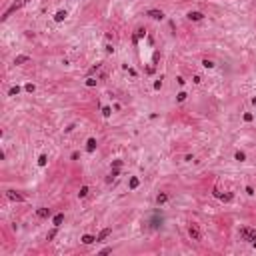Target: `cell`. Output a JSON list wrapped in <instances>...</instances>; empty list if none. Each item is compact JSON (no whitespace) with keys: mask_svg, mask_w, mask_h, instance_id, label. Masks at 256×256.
Wrapping results in <instances>:
<instances>
[{"mask_svg":"<svg viewBox=\"0 0 256 256\" xmlns=\"http://www.w3.org/2000/svg\"><path fill=\"white\" fill-rule=\"evenodd\" d=\"M110 234H112V228H102V230H100V234H98V238H96V242H102V240H106Z\"/></svg>","mask_w":256,"mask_h":256,"instance_id":"52a82bcc","label":"cell"},{"mask_svg":"<svg viewBox=\"0 0 256 256\" xmlns=\"http://www.w3.org/2000/svg\"><path fill=\"white\" fill-rule=\"evenodd\" d=\"M144 36H146V30H144V28H138V30H136V36L132 38V42L138 44V38H144Z\"/></svg>","mask_w":256,"mask_h":256,"instance_id":"8fae6325","label":"cell"},{"mask_svg":"<svg viewBox=\"0 0 256 256\" xmlns=\"http://www.w3.org/2000/svg\"><path fill=\"white\" fill-rule=\"evenodd\" d=\"M192 80H194V84H200V82H202V78H200V76H198V74H196L194 78H192Z\"/></svg>","mask_w":256,"mask_h":256,"instance_id":"1f68e13d","label":"cell"},{"mask_svg":"<svg viewBox=\"0 0 256 256\" xmlns=\"http://www.w3.org/2000/svg\"><path fill=\"white\" fill-rule=\"evenodd\" d=\"M202 18H204V14H202V12H198V10H190V12H188V20L200 22Z\"/></svg>","mask_w":256,"mask_h":256,"instance_id":"5b68a950","label":"cell"},{"mask_svg":"<svg viewBox=\"0 0 256 256\" xmlns=\"http://www.w3.org/2000/svg\"><path fill=\"white\" fill-rule=\"evenodd\" d=\"M122 166V160H112V168H120Z\"/></svg>","mask_w":256,"mask_h":256,"instance_id":"83f0119b","label":"cell"},{"mask_svg":"<svg viewBox=\"0 0 256 256\" xmlns=\"http://www.w3.org/2000/svg\"><path fill=\"white\" fill-rule=\"evenodd\" d=\"M168 202V194H166V192H160V194L156 196V204H158V206H162V204H166Z\"/></svg>","mask_w":256,"mask_h":256,"instance_id":"ba28073f","label":"cell"},{"mask_svg":"<svg viewBox=\"0 0 256 256\" xmlns=\"http://www.w3.org/2000/svg\"><path fill=\"white\" fill-rule=\"evenodd\" d=\"M252 104H254V106H256V96H254V98H252Z\"/></svg>","mask_w":256,"mask_h":256,"instance_id":"8d00e7d4","label":"cell"},{"mask_svg":"<svg viewBox=\"0 0 256 256\" xmlns=\"http://www.w3.org/2000/svg\"><path fill=\"white\" fill-rule=\"evenodd\" d=\"M256 234L254 228H250V226H244V228H240V236H242V240H252Z\"/></svg>","mask_w":256,"mask_h":256,"instance_id":"3957f363","label":"cell"},{"mask_svg":"<svg viewBox=\"0 0 256 256\" xmlns=\"http://www.w3.org/2000/svg\"><path fill=\"white\" fill-rule=\"evenodd\" d=\"M86 194H88V186H82V188H80V192H78V198H84Z\"/></svg>","mask_w":256,"mask_h":256,"instance_id":"484cf974","label":"cell"},{"mask_svg":"<svg viewBox=\"0 0 256 256\" xmlns=\"http://www.w3.org/2000/svg\"><path fill=\"white\" fill-rule=\"evenodd\" d=\"M94 240H96V238L92 234H84V236H82V242H84V244H92Z\"/></svg>","mask_w":256,"mask_h":256,"instance_id":"ac0fdd59","label":"cell"},{"mask_svg":"<svg viewBox=\"0 0 256 256\" xmlns=\"http://www.w3.org/2000/svg\"><path fill=\"white\" fill-rule=\"evenodd\" d=\"M36 216L38 218H48L50 216V208H38L36 210Z\"/></svg>","mask_w":256,"mask_h":256,"instance_id":"9c48e42d","label":"cell"},{"mask_svg":"<svg viewBox=\"0 0 256 256\" xmlns=\"http://www.w3.org/2000/svg\"><path fill=\"white\" fill-rule=\"evenodd\" d=\"M202 66H204V68H214V62L208 60V58H204V60H202Z\"/></svg>","mask_w":256,"mask_h":256,"instance_id":"44dd1931","label":"cell"},{"mask_svg":"<svg viewBox=\"0 0 256 256\" xmlns=\"http://www.w3.org/2000/svg\"><path fill=\"white\" fill-rule=\"evenodd\" d=\"M188 236L192 238V240H202V232H200V228H198V224H196V222H190Z\"/></svg>","mask_w":256,"mask_h":256,"instance_id":"6da1fadb","label":"cell"},{"mask_svg":"<svg viewBox=\"0 0 256 256\" xmlns=\"http://www.w3.org/2000/svg\"><path fill=\"white\" fill-rule=\"evenodd\" d=\"M86 86H96V78L88 76V78H86Z\"/></svg>","mask_w":256,"mask_h":256,"instance_id":"4316f807","label":"cell"},{"mask_svg":"<svg viewBox=\"0 0 256 256\" xmlns=\"http://www.w3.org/2000/svg\"><path fill=\"white\" fill-rule=\"evenodd\" d=\"M30 60V56H26V54H20V56H16L14 58V64H24V62Z\"/></svg>","mask_w":256,"mask_h":256,"instance_id":"5bb4252c","label":"cell"},{"mask_svg":"<svg viewBox=\"0 0 256 256\" xmlns=\"http://www.w3.org/2000/svg\"><path fill=\"white\" fill-rule=\"evenodd\" d=\"M26 2H28V0H16V2H14L12 6H10V8L6 10V12H4V16H2V20H6V18H8V16H10L12 12H16V10H20V8L24 6Z\"/></svg>","mask_w":256,"mask_h":256,"instance_id":"7a4b0ae2","label":"cell"},{"mask_svg":"<svg viewBox=\"0 0 256 256\" xmlns=\"http://www.w3.org/2000/svg\"><path fill=\"white\" fill-rule=\"evenodd\" d=\"M24 88H26V92H34V90H36V86H34V84H26Z\"/></svg>","mask_w":256,"mask_h":256,"instance_id":"f1b7e54d","label":"cell"},{"mask_svg":"<svg viewBox=\"0 0 256 256\" xmlns=\"http://www.w3.org/2000/svg\"><path fill=\"white\" fill-rule=\"evenodd\" d=\"M176 82H178V84H180V86H182V84H184V82H186V80H184L182 76H178V78H176Z\"/></svg>","mask_w":256,"mask_h":256,"instance_id":"836d02e7","label":"cell"},{"mask_svg":"<svg viewBox=\"0 0 256 256\" xmlns=\"http://www.w3.org/2000/svg\"><path fill=\"white\" fill-rule=\"evenodd\" d=\"M102 114H104V116L108 118V116L112 114V108H110V106H102Z\"/></svg>","mask_w":256,"mask_h":256,"instance_id":"603a6c76","label":"cell"},{"mask_svg":"<svg viewBox=\"0 0 256 256\" xmlns=\"http://www.w3.org/2000/svg\"><path fill=\"white\" fill-rule=\"evenodd\" d=\"M62 222H64V214H56V216L52 218V224H54V226H60Z\"/></svg>","mask_w":256,"mask_h":256,"instance_id":"2e32d148","label":"cell"},{"mask_svg":"<svg viewBox=\"0 0 256 256\" xmlns=\"http://www.w3.org/2000/svg\"><path fill=\"white\" fill-rule=\"evenodd\" d=\"M8 94H10V96H16V94H20V86H12L10 90H8Z\"/></svg>","mask_w":256,"mask_h":256,"instance_id":"ffe728a7","label":"cell"},{"mask_svg":"<svg viewBox=\"0 0 256 256\" xmlns=\"http://www.w3.org/2000/svg\"><path fill=\"white\" fill-rule=\"evenodd\" d=\"M56 232H58V226H54V228L50 230V232H48V236H46V238H48V240H52L54 236H56Z\"/></svg>","mask_w":256,"mask_h":256,"instance_id":"cb8c5ba5","label":"cell"},{"mask_svg":"<svg viewBox=\"0 0 256 256\" xmlns=\"http://www.w3.org/2000/svg\"><path fill=\"white\" fill-rule=\"evenodd\" d=\"M116 176H120V168H112V172L106 176V182H112L116 178Z\"/></svg>","mask_w":256,"mask_h":256,"instance_id":"4fadbf2b","label":"cell"},{"mask_svg":"<svg viewBox=\"0 0 256 256\" xmlns=\"http://www.w3.org/2000/svg\"><path fill=\"white\" fill-rule=\"evenodd\" d=\"M250 242H252V246H254V248H256V234H254V238H252Z\"/></svg>","mask_w":256,"mask_h":256,"instance_id":"d590c367","label":"cell"},{"mask_svg":"<svg viewBox=\"0 0 256 256\" xmlns=\"http://www.w3.org/2000/svg\"><path fill=\"white\" fill-rule=\"evenodd\" d=\"M218 198H220L222 202H232V198H234V194H232V192H228V194H220Z\"/></svg>","mask_w":256,"mask_h":256,"instance_id":"e0dca14e","label":"cell"},{"mask_svg":"<svg viewBox=\"0 0 256 256\" xmlns=\"http://www.w3.org/2000/svg\"><path fill=\"white\" fill-rule=\"evenodd\" d=\"M186 96H188L186 92H178V94H176V100H178V102H184V100H186Z\"/></svg>","mask_w":256,"mask_h":256,"instance_id":"d4e9b609","label":"cell"},{"mask_svg":"<svg viewBox=\"0 0 256 256\" xmlns=\"http://www.w3.org/2000/svg\"><path fill=\"white\" fill-rule=\"evenodd\" d=\"M66 16H68V12H66V10H58V12L54 14V20H56V22H62L64 18H66Z\"/></svg>","mask_w":256,"mask_h":256,"instance_id":"30bf717a","label":"cell"},{"mask_svg":"<svg viewBox=\"0 0 256 256\" xmlns=\"http://www.w3.org/2000/svg\"><path fill=\"white\" fill-rule=\"evenodd\" d=\"M252 118H254V116L250 114V112H246V114H244V120H246V122H250V120H252Z\"/></svg>","mask_w":256,"mask_h":256,"instance_id":"4dcf8cb0","label":"cell"},{"mask_svg":"<svg viewBox=\"0 0 256 256\" xmlns=\"http://www.w3.org/2000/svg\"><path fill=\"white\" fill-rule=\"evenodd\" d=\"M6 196L10 198V200H14V202H24V196H22V194H16L14 190H8Z\"/></svg>","mask_w":256,"mask_h":256,"instance_id":"8992f818","label":"cell"},{"mask_svg":"<svg viewBox=\"0 0 256 256\" xmlns=\"http://www.w3.org/2000/svg\"><path fill=\"white\" fill-rule=\"evenodd\" d=\"M246 194H248V196H254V188H252V186H246Z\"/></svg>","mask_w":256,"mask_h":256,"instance_id":"f546056e","label":"cell"},{"mask_svg":"<svg viewBox=\"0 0 256 256\" xmlns=\"http://www.w3.org/2000/svg\"><path fill=\"white\" fill-rule=\"evenodd\" d=\"M86 150H88V152H94V150H96V138H88Z\"/></svg>","mask_w":256,"mask_h":256,"instance_id":"7c38bea8","label":"cell"},{"mask_svg":"<svg viewBox=\"0 0 256 256\" xmlns=\"http://www.w3.org/2000/svg\"><path fill=\"white\" fill-rule=\"evenodd\" d=\"M108 252H112V248H102L100 250V254H108Z\"/></svg>","mask_w":256,"mask_h":256,"instance_id":"e575fe53","label":"cell"},{"mask_svg":"<svg viewBox=\"0 0 256 256\" xmlns=\"http://www.w3.org/2000/svg\"><path fill=\"white\" fill-rule=\"evenodd\" d=\"M138 184H140V180H138L136 176H132V178H130V182H128V186H130V190H136V188H138Z\"/></svg>","mask_w":256,"mask_h":256,"instance_id":"9a60e30c","label":"cell"},{"mask_svg":"<svg viewBox=\"0 0 256 256\" xmlns=\"http://www.w3.org/2000/svg\"><path fill=\"white\" fill-rule=\"evenodd\" d=\"M234 158H236V160H238V162H244V160H246V154H244L242 150H238V152H236V154H234Z\"/></svg>","mask_w":256,"mask_h":256,"instance_id":"d6986e66","label":"cell"},{"mask_svg":"<svg viewBox=\"0 0 256 256\" xmlns=\"http://www.w3.org/2000/svg\"><path fill=\"white\" fill-rule=\"evenodd\" d=\"M146 16H150L152 20H162V18H164V12H162V10H148Z\"/></svg>","mask_w":256,"mask_h":256,"instance_id":"277c9868","label":"cell"},{"mask_svg":"<svg viewBox=\"0 0 256 256\" xmlns=\"http://www.w3.org/2000/svg\"><path fill=\"white\" fill-rule=\"evenodd\" d=\"M160 86H162V80H156L154 82V88H156V90H160Z\"/></svg>","mask_w":256,"mask_h":256,"instance_id":"d6a6232c","label":"cell"},{"mask_svg":"<svg viewBox=\"0 0 256 256\" xmlns=\"http://www.w3.org/2000/svg\"><path fill=\"white\" fill-rule=\"evenodd\" d=\"M46 162H48V156H46V154H40V158H38V164H40V166H46Z\"/></svg>","mask_w":256,"mask_h":256,"instance_id":"7402d4cb","label":"cell"}]
</instances>
